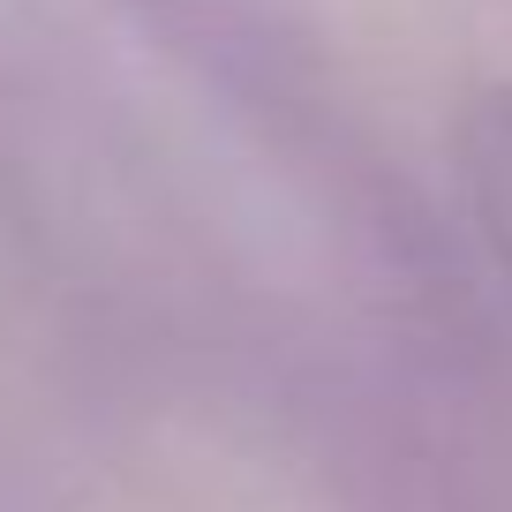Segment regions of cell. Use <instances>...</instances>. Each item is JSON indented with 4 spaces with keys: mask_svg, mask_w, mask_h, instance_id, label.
<instances>
[]
</instances>
